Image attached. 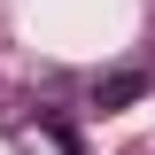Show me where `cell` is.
Listing matches in <instances>:
<instances>
[{
    "instance_id": "6da1fadb",
    "label": "cell",
    "mask_w": 155,
    "mask_h": 155,
    "mask_svg": "<svg viewBox=\"0 0 155 155\" xmlns=\"http://www.w3.org/2000/svg\"><path fill=\"white\" fill-rule=\"evenodd\" d=\"M140 93H147V70H109V78H93V109H101V116L132 109Z\"/></svg>"
}]
</instances>
